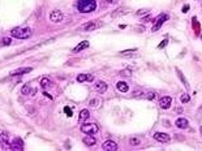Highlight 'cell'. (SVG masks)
Instances as JSON below:
<instances>
[{
	"instance_id": "6da1fadb",
	"label": "cell",
	"mask_w": 202,
	"mask_h": 151,
	"mask_svg": "<svg viewBox=\"0 0 202 151\" xmlns=\"http://www.w3.org/2000/svg\"><path fill=\"white\" fill-rule=\"evenodd\" d=\"M97 2L95 0H77V9L81 13H90L95 11Z\"/></svg>"
},
{
	"instance_id": "7a4b0ae2",
	"label": "cell",
	"mask_w": 202,
	"mask_h": 151,
	"mask_svg": "<svg viewBox=\"0 0 202 151\" xmlns=\"http://www.w3.org/2000/svg\"><path fill=\"white\" fill-rule=\"evenodd\" d=\"M11 34H12V37L17 38V39H28V38H30V35H31V29L17 28V29L11 30Z\"/></svg>"
},
{
	"instance_id": "3957f363",
	"label": "cell",
	"mask_w": 202,
	"mask_h": 151,
	"mask_svg": "<svg viewBox=\"0 0 202 151\" xmlns=\"http://www.w3.org/2000/svg\"><path fill=\"white\" fill-rule=\"evenodd\" d=\"M98 130H99V127L95 123H87V124H84L82 127H81V132H82V133L90 134V136L98 133Z\"/></svg>"
},
{
	"instance_id": "277c9868",
	"label": "cell",
	"mask_w": 202,
	"mask_h": 151,
	"mask_svg": "<svg viewBox=\"0 0 202 151\" xmlns=\"http://www.w3.org/2000/svg\"><path fill=\"white\" fill-rule=\"evenodd\" d=\"M100 26V24L98 21H90V22H86L82 26H81V29L85 30V31H91V30H95Z\"/></svg>"
},
{
	"instance_id": "5b68a950",
	"label": "cell",
	"mask_w": 202,
	"mask_h": 151,
	"mask_svg": "<svg viewBox=\"0 0 202 151\" xmlns=\"http://www.w3.org/2000/svg\"><path fill=\"white\" fill-rule=\"evenodd\" d=\"M172 104V98L171 97H163L159 99V106L163 110H168Z\"/></svg>"
},
{
	"instance_id": "8992f818",
	"label": "cell",
	"mask_w": 202,
	"mask_h": 151,
	"mask_svg": "<svg viewBox=\"0 0 202 151\" xmlns=\"http://www.w3.org/2000/svg\"><path fill=\"white\" fill-rule=\"evenodd\" d=\"M63 18H64V16H63V13H61L59 9L52 11L51 15H50V20H51L52 22H61Z\"/></svg>"
},
{
	"instance_id": "52a82bcc",
	"label": "cell",
	"mask_w": 202,
	"mask_h": 151,
	"mask_svg": "<svg viewBox=\"0 0 202 151\" xmlns=\"http://www.w3.org/2000/svg\"><path fill=\"white\" fill-rule=\"evenodd\" d=\"M9 149L11 150H22L24 149V142L21 138H16V140L12 141V143H9Z\"/></svg>"
},
{
	"instance_id": "ba28073f",
	"label": "cell",
	"mask_w": 202,
	"mask_h": 151,
	"mask_svg": "<svg viewBox=\"0 0 202 151\" xmlns=\"http://www.w3.org/2000/svg\"><path fill=\"white\" fill-rule=\"evenodd\" d=\"M103 150H106V151H115V150H117V143L113 142L112 140H107L103 143Z\"/></svg>"
},
{
	"instance_id": "9c48e42d",
	"label": "cell",
	"mask_w": 202,
	"mask_h": 151,
	"mask_svg": "<svg viewBox=\"0 0 202 151\" xmlns=\"http://www.w3.org/2000/svg\"><path fill=\"white\" fill-rule=\"evenodd\" d=\"M167 18H168V16L165 15V13L160 15V16H158V17H156V22H155V25L153 26V31H156L158 29H159V28L162 26V25H163V22H165V21L167 20Z\"/></svg>"
},
{
	"instance_id": "30bf717a",
	"label": "cell",
	"mask_w": 202,
	"mask_h": 151,
	"mask_svg": "<svg viewBox=\"0 0 202 151\" xmlns=\"http://www.w3.org/2000/svg\"><path fill=\"white\" fill-rule=\"evenodd\" d=\"M94 80V77L91 74H86V73H81L77 76V82L82 84V82H91Z\"/></svg>"
},
{
	"instance_id": "8fae6325",
	"label": "cell",
	"mask_w": 202,
	"mask_h": 151,
	"mask_svg": "<svg viewBox=\"0 0 202 151\" xmlns=\"http://www.w3.org/2000/svg\"><path fill=\"white\" fill-rule=\"evenodd\" d=\"M33 71V68L30 67H25V68H18L16 71H12L11 72V76H21V74H26V73H30Z\"/></svg>"
},
{
	"instance_id": "7c38bea8",
	"label": "cell",
	"mask_w": 202,
	"mask_h": 151,
	"mask_svg": "<svg viewBox=\"0 0 202 151\" xmlns=\"http://www.w3.org/2000/svg\"><path fill=\"white\" fill-rule=\"evenodd\" d=\"M154 138L156 141H159V142H163V143H166L169 141V136L166 134V133H155L154 134Z\"/></svg>"
},
{
	"instance_id": "4fadbf2b",
	"label": "cell",
	"mask_w": 202,
	"mask_h": 151,
	"mask_svg": "<svg viewBox=\"0 0 202 151\" xmlns=\"http://www.w3.org/2000/svg\"><path fill=\"white\" fill-rule=\"evenodd\" d=\"M94 87H95V90H97L98 93H100V94H103V93L107 91V84L103 82V81H98Z\"/></svg>"
},
{
	"instance_id": "5bb4252c",
	"label": "cell",
	"mask_w": 202,
	"mask_h": 151,
	"mask_svg": "<svg viewBox=\"0 0 202 151\" xmlns=\"http://www.w3.org/2000/svg\"><path fill=\"white\" fill-rule=\"evenodd\" d=\"M0 146H9V136L8 133H0Z\"/></svg>"
},
{
	"instance_id": "9a60e30c",
	"label": "cell",
	"mask_w": 202,
	"mask_h": 151,
	"mask_svg": "<svg viewBox=\"0 0 202 151\" xmlns=\"http://www.w3.org/2000/svg\"><path fill=\"white\" fill-rule=\"evenodd\" d=\"M176 127L180 128V129H187L189 127V123H188L187 119L180 117V119H178V120H176Z\"/></svg>"
},
{
	"instance_id": "2e32d148",
	"label": "cell",
	"mask_w": 202,
	"mask_h": 151,
	"mask_svg": "<svg viewBox=\"0 0 202 151\" xmlns=\"http://www.w3.org/2000/svg\"><path fill=\"white\" fill-rule=\"evenodd\" d=\"M21 93L24 94V95H34V94H37V89H31L29 85H25L22 87Z\"/></svg>"
},
{
	"instance_id": "e0dca14e",
	"label": "cell",
	"mask_w": 202,
	"mask_h": 151,
	"mask_svg": "<svg viewBox=\"0 0 202 151\" xmlns=\"http://www.w3.org/2000/svg\"><path fill=\"white\" fill-rule=\"evenodd\" d=\"M87 47H89V42H87V41H84V42H81L80 45L76 46V47L72 50V51H73V52H81L82 50H85V48H87Z\"/></svg>"
},
{
	"instance_id": "ac0fdd59",
	"label": "cell",
	"mask_w": 202,
	"mask_h": 151,
	"mask_svg": "<svg viewBox=\"0 0 202 151\" xmlns=\"http://www.w3.org/2000/svg\"><path fill=\"white\" fill-rule=\"evenodd\" d=\"M116 89L119 91H121V93H128L129 87H128V84L127 82H124V81H120V82L116 84Z\"/></svg>"
},
{
	"instance_id": "d6986e66",
	"label": "cell",
	"mask_w": 202,
	"mask_h": 151,
	"mask_svg": "<svg viewBox=\"0 0 202 151\" xmlns=\"http://www.w3.org/2000/svg\"><path fill=\"white\" fill-rule=\"evenodd\" d=\"M128 12H129L128 8H119V9H116V11L112 13V18H116L117 16H119V17H120V16H124V15H127Z\"/></svg>"
},
{
	"instance_id": "ffe728a7",
	"label": "cell",
	"mask_w": 202,
	"mask_h": 151,
	"mask_svg": "<svg viewBox=\"0 0 202 151\" xmlns=\"http://www.w3.org/2000/svg\"><path fill=\"white\" fill-rule=\"evenodd\" d=\"M84 143L86 145V146H94V145L97 143V140L94 137H91L90 134H87V137L84 138Z\"/></svg>"
},
{
	"instance_id": "44dd1931",
	"label": "cell",
	"mask_w": 202,
	"mask_h": 151,
	"mask_svg": "<svg viewBox=\"0 0 202 151\" xmlns=\"http://www.w3.org/2000/svg\"><path fill=\"white\" fill-rule=\"evenodd\" d=\"M89 116H90V113H89V111L87 110H82L80 112V116H78V120L82 123V121H85V120H87L89 119Z\"/></svg>"
},
{
	"instance_id": "7402d4cb",
	"label": "cell",
	"mask_w": 202,
	"mask_h": 151,
	"mask_svg": "<svg viewBox=\"0 0 202 151\" xmlns=\"http://www.w3.org/2000/svg\"><path fill=\"white\" fill-rule=\"evenodd\" d=\"M41 86L43 87V89H48V87L54 86V84H52L48 78H42V81H41Z\"/></svg>"
},
{
	"instance_id": "603a6c76",
	"label": "cell",
	"mask_w": 202,
	"mask_h": 151,
	"mask_svg": "<svg viewBox=\"0 0 202 151\" xmlns=\"http://www.w3.org/2000/svg\"><path fill=\"white\" fill-rule=\"evenodd\" d=\"M100 102H102V100H100V99H98V98H94V99H91L90 106H91V107H94V108H97V107H99L100 104H102Z\"/></svg>"
},
{
	"instance_id": "cb8c5ba5",
	"label": "cell",
	"mask_w": 202,
	"mask_h": 151,
	"mask_svg": "<svg viewBox=\"0 0 202 151\" xmlns=\"http://www.w3.org/2000/svg\"><path fill=\"white\" fill-rule=\"evenodd\" d=\"M176 71H178V74H179V77H180V80L182 81V84H184L185 85V87H187V89H189V84L187 82V80H185V77H184V76H182V73L179 71V69H176Z\"/></svg>"
},
{
	"instance_id": "d4e9b609",
	"label": "cell",
	"mask_w": 202,
	"mask_h": 151,
	"mask_svg": "<svg viewBox=\"0 0 202 151\" xmlns=\"http://www.w3.org/2000/svg\"><path fill=\"white\" fill-rule=\"evenodd\" d=\"M189 99H191V97H189V94H182V95L180 97V100L182 103H188Z\"/></svg>"
},
{
	"instance_id": "484cf974",
	"label": "cell",
	"mask_w": 202,
	"mask_h": 151,
	"mask_svg": "<svg viewBox=\"0 0 202 151\" xmlns=\"http://www.w3.org/2000/svg\"><path fill=\"white\" fill-rule=\"evenodd\" d=\"M129 142H130V145H133V146H137V145H140V138H130V140H129Z\"/></svg>"
},
{
	"instance_id": "4316f807",
	"label": "cell",
	"mask_w": 202,
	"mask_h": 151,
	"mask_svg": "<svg viewBox=\"0 0 202 151\" xmlns=\"http://www.w3.org/2000/svg\"><path fill=\"white\" fill-rule=\"evenodd\" d=\"M193 24H194V31H195V34H198L200 33V25H198L197 20H195V17L193 18Z\"/></svg>"
},
{
	"instance_id": "83f0119b",
	"label": "cell",
	"mask_w": 202,
	"mask_h": 151,
	"mask_svg": "<svg viewBox=\"0 0 202 151\" xmlns=\"http://www.w3.org/2000/svg\"><path fill=\"white\" fill-rule=\"evenodd\" d=\"M11 43H12V39H11V38H4V39L2 41V45H3V46H9Z\"/></svg>"
},
{
	"instance_id": "f1b7e54d",
	"label": "cell",
	"mask_w": 202,
	"mask_h": 151,
	"mask_svg": "<svg viewBox=\"0 0 202 151\" xmlns=\"http://www.w3.org/2000/svg\"><path fill=\"white\" fill-rule=\"evenodd\" d=\"M167 43H168V41H167V39H165V41H163V42L160 43V45H159V46H158V48H159V50H162V48H165V47L167 46Z\"/></svg>"
},
{
	"instance_id": "f546056e",
	"label": "cell",
	"mask_w": 202,
	"mask_h": 151,
	"mask_svg": "<svg viewBox=\"0 0 202 151\" xmlns=\"http://www.w3.org/2000/svg\"><path fill=\"white\" fill-rule=\"evenodd\" d=\"M149 12H150L149 9H142V11H137L136 13H137L138 16H140V15H145V13H149Z\"/></svg>"
},
{
	"instance_id": "4dcf8cb0",
	"label": "cell",
	"mask_w": 202,
	"mask_h": 151,
	"mask_svg": "<svg viewBox=\"0 0 202 151\" xmlns=\"http://www.w3.org/2000/svg\"><path fill=\"white\" fill-rule=\"evenodd\" d=\"M64 112L67 113L68 116H72V111H71V108H69V107H65V108H64Z\"/></svg>"
},
{
	"instance_id": "1f68e13d",
	"label": "cell",
	"mask_w": 202,
	"mask_h": 151,
	"mask_svg": "<svg viewBox=\"0 0 202 151\" xmlns=\"http://www.w3.org/2000/svg\"><path fill=\"white\" fill-rule=\"evenodd\" d=\"M188 11H189V5L187 4V5H184V8H182V12H184V13H187Z\"/></svg>"
},
{
	"instance_id": "d6a6232c",
	"label": "cell",
	"mask_w": 202,
	"mask_h": 151,
	"mask_svg": "<svg viewBox=\"0 0 202 151\" xmlns=\"http://www.w3.org/2000/svg\"><path fill=\"white\" fill-rule=\"evenodd\" d=\"M107 3H110V4H115V3H117L119 0H106Z\"/></svg>"
},
{
	"instance_id": "836d02e7",
	"label": "cell",
	"mask_w": 202,
	"mask_h": 151,
	"mask_svg": "<svg viewBox=\"0 0 202 151\" xmlns=\"http://www.w3.org/2000/svg\"><path fill=\"white\" fill-rule=\"evenodd\" d=\"M121 74H124V76H130V72H121Z\"/></svg>"
},
{
	"instance_id": "e575fe53",
	"label": "cell",
	"mask_w": 202,
	"mask_h": 151,
	"mask_svg": "<svg viewBox=\"0 0 202 151\" xmlns=\"http://www.w3.org/2000/svg\"><path fill=\"white\" fill-rule=\"evenodd\" d=\"M201 133H202V125H201Z\"/></svg>"
}]
</instances>
